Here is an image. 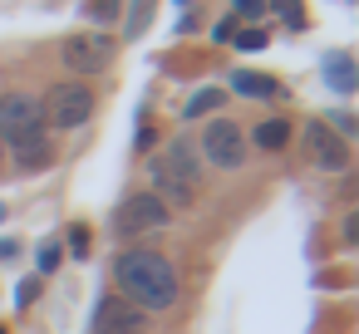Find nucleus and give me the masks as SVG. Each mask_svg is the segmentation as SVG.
<instances>
[{
    "mask_svg": "<svg viewBox=\"0 0 359 334\" xmlns=\"http://www.w3.org/2000/svg\"><path fill=\"white\" fill-rule=\"evenodd\" d=\"M217 109H222V89H202V94L187 99L182 118H202V113H217Z\"/></svg>",
    "mask_w": 359,
    "mask_h": 334,
    "instance_id": "4468645a",
    "label": "nucleus"
},
{
    "mask_svg": "<svg viewBox=\"0 0 359 334\" xmlns=\"http://www.w3.org/2000/svg\"><path fill=\"white\" fill-rule=\"evenodd\" d=\"M256 143H261L266 153H276V148H285V143H290V123H285V118H266V123L256 128Z\"/></svg>",
    "mask_w": 359,
    "mask_h": 334,
    "instance_id": "ddd939ff",
    "label": "nucleus"
},
{
    "mask_svg": "<svg viewBox=\"0 0 359 334\" xmlns=\"http://www.w3.org/2000/svg\"><path fill=\"white\" fill-rule=\"evenodd\" d=\"M276 11H280V15H285V20L300 30V20H305V15H300V6H295V0H276Z\"/></svg>",
    "mask_w": 359,
    "mask_h": 334,
    "instance_id": "a211bd4d",
    "label": "nucleus"
},
{
    "mask_svg": "<svg viewBox=\"0 0 359 334\" xmlns=\"http://www.w3.org/2000/svg\"><path fill=\"white\" fill-rule=\"evenodd\" d=\"M0 221H6V207H0Z\"/></svg>",
    "mask_w": 359,
    "mask_h": 334,
    "instance_id": "5701e85b",
    "label": "nucleus"
},
{
    "mask_svg": "<svg viewBox=\"0 0 359 334\" xmlns=\"http://www.w3.org/2000/svg\"><path fill=\"white\" fill-rule=\"evenodd\" d=\"M0 153H6V148H0Z\"/></svg>",
    "mask_w": 359,
    "mask_h": 334,
    "instance_id": "393cba45",
    "label": "nucleus"
},
{
    "mask_svg": "<svg viewBox=\"0 0 359 334\" xmlns=\"http://www.w3.org/2000/svg\"><path fill=\"white\" fill-rule=\"evenodd\" d=\"M11 153H15V162L25 167V172H40V167H50V138H45V128L40 133H25V138H15L11 143Z\"/></svg>",
    "mask_w": 359,
    "mask_h": 334,
    "instance_id": "9d476101",
    "label": "nucleus"
},
{
    "mask_svg": "<svg viewBox=\"0 0 359 334\" xmlns=\"http://www.w3.org/2000/svg\"><path fill=\"white\" fill-rule=\"evenodd\" d=\"M266 11V0H236V15H246V20H256Z\"/></svg>",
    "mask_w": 359,
    "mask_h": 334,
    "instance_id": "aec40b11",
    "label": "nucleus"
},
{
    "mask_svg": "<svg viewBox=\"0 0 359 334\" xmlns=\"http://www.w3.org/2000/svg\"><path fill=\"white\" fill-rule=\"evenodd\" d=\"M202 158H207L212 167H241V162H246V138H241V128H236L231 118L207 123V133H202Z\"/></svg>",
    "mask_w": 359,
    "mask_h": 334,
    "instance_id": "39448f33",
    "label": "nucleus"
},
{
    "mask_svg": "<svg viewBox=\"0 0 359 334\" xmlns=\"http://www.w3.org/2000/svg\"><path fill=\"white\" fill-rule=\"evenodd\" d=\"M40 128H45L40 99H30V94H0V143H15L25 133H40Z\"/></svg>",
    "mask_w": 359,
    "mask_h": 334,
    "instance_id": "20e7f679",
    "label": "nucleus"
},
{
    "mask_svg": "<svg viewBox=\"0 0 359 334\" xmlns=\"http://www.w3.org/2000/svg\"><path fill=\"white\" fill-rule=\"evenodd\" d=\"M65 64L74 74H104L114 64V40L109 35H69L65 40Z\"/></svg>",
    "mask_w": 359,
    "mask_h": 334,
    "instance_id": "6e6552de",
    "label": "nucleus"
},
{
    "mask_svg": "<svg viewBox=\"0 0 359 334\" xmlns=\"http://www.w3.org/2000/svg\"><path fill=\"white\" fill-rule=\"evenodd\" d=\"M55 128H79V123H89V113H94V94L84 89V84H55L50 94H45V109H40Z\"/></svg>",
    "mask_w": 359,
    "mask_h": 334,
    "instance_id": "7ed1b4c3",
    "label": "nucleus"
},
{
    "mask_svg": "<svg viewBox=\"0 0 359 334\" xmlns=\"http://www.w3.org/2000/svg\"><path fill=\"white\" fill-rule=\"evenodd\" d=\"M118 236H143V231H158V226H168V202L163 197H153V192H138V197H128L123 207H118Z\"/></svg>",
    "mask_w": 359,
    "mask_h": 334,
    "instance_id": "0eeeda50",
    "label": "nucleus"
},
{
    "mask_svg": "<svg viewBox=\"0 0 359 334\" xmlns=\"http://www.w3.org/2000/svg\"><path fill=\"white\" fill-rule=\"evenodd\" d=\"M40 295V280H20V305H30Z\"/></svg>",
    "mask_w": 359,
    "mask_h": 334,
    "instance_id": "4be33fe9",
    "label": "nucleus"
},
{
    "mask_svg": "<svg viewBox=\"0 0 359 334\" xmlns=\"http://www.w3.org/2000/svg\"><path fill=\"white\" fill-rule=\"evenodd\" d=\"M60 260H65V251H60V241H50V246L40 251V270H45V275H55V270H60Z\"/></svg>",
    "mask_w": 359,
    "mask_h": 334,
    "instance_id": "dca6fc26",
    "label": "nucleus"
},
{
    "mask_svg": "<svg viewBox=\"0 0 359 334\" xmlns=\"http://www.w3.org/2000/svg\"><path fill=\"white\" fill-rule=\"evenodd\" d=\"M69 251H74V256H84V251H89V231H84V226H74V231H69Z\"/></svg>",
    "mask_w": 359,
    "mask_h": 334,
    "instance_id": "6ab92c4d",
    "label": "nucleus"
},
{
    "mask_svg": "<svg viewBox=\"0 0 359 334\" xmlns=\"http://www.w3.org/2000/svg\"><path fill=\"white\" fill-rule=\"evenodd\" d=\"M148 15H153V0H133V6H128V25H123V35L138 40V35L148 30Z\"/></svg>",
    "mask_w": 359,
    "mask_h": 334,
    "instance_id": "2eb2a0df",
    "label": "nucleus"
},
{
    "mask_svg": "<svg viewBox=\"0 0 359 334\" xmlns=\"http://www.w3.org/2000/svg\"><path fill=\"white\" fill-rule=\"evenodd\" d=\"M325 79H330L339 94H349V89H354V60H349V55H330V60H325Z\"/></svg>",
    "mask_w": 359,
    "mask_h": 334,
    "instance_id": "f8f14e48",
    "label": "nucleus"
},
{
    "mask_svg": "<svg viewBox=\"0 0 359 334\" xmlns=\"http://www.w3.org/2000/svg\"><path fill=\"white\" fill-rule=\"evenodd\" d=\"M118 11H123L118 0H94V6H89V15H94V20H114Z\"/></svg>",
    "mask_w": 359,
    "mask_h": 334,
    "instance_id": "f3484780",
    "label": "nucleus"
},
{
    "mask_svg": "<svg viewBox=\"0 0 359 334\" xmlns=\"http://www.w3.org/2000/svg\"><path fill=\"white\" fill-rule=\"evenodd\" d=\"M153 182H158L163 202H172V207H192L197 182H202V158H197V148H192L187 138L168 143V148L153 158Z\"/></svg>",
    "mask_w": 359,
    "mask_h": 334,
    "instance_id": "f03ea898",
    "label": "nucleus"
},
{
    "mask_svg": "<svg viewBox=\"0 0 359 334\" xmlns=\"http://www.w3.org/2000/svg\"><path fill=\"white\" fill-rule=\"evenodd\" d=\"M0 334H6V329H0Z\"/></svg>",
    "mask_w": 359,
    "mask_h": 334,
    "instance_id": "b1692460",
    "label": "nucleus"
},
{
    "mask_svg": "<svg viewBox=\"0 0 359 334\" xmlns=\"http://www.w3.org/2000/svg\"><path fill=\"white\" fill-rule=\"evenodd\" d=\"M236 45H241V50H261V45H266V35H261V30H241V40H236Z\"/></svg>",
    "mask_w": 359,
    "mask_h": 334,
    "instance_id": "412c9836",
    "label": "nucleus"
},
{
    "mask_svg": "<svg viewBox=\"0 0 359 334\" xmlns=\"http://www.w3.org/2000/svg\"><path fill=\"white\" fill-rule=\"evenodd\" d=\"M94 334H148V314L133 300H99Z\"/></svg>",
    "mask_w": 359,
    "mask_h": 334,
    "instance_id": "1a4fd4ad",
    "label": "nucleus"
},
{
    "mask_svg": "<svg viewBox=\"0 0 359 334\" xmlns=\"http://www.w3.org/2000/svg\"><path fill=\"white\" fill-rule=\"evenodd\" d=\"M305 158L320 167V172H344L349 167V143L330 128V123H305Z\"/></svg>",
    "mask_w": 359,
    "mask_h": 334,
    "instance_id": "423d86ee",
    "label": "nucleus"
},
{
    "mask_svg": "<svg viewBox=\"0 0 359 334\" xmlns=\"http://www.w3.org/2000/svg\"><path fill=\"white\" fill-rule=\"evenodd\" d=\"M114 275L138 309H172L177 305V270L163 251H123Z\"/></svg>",
    "mask_w": 359,
    "mask_h": 334,
    "instance_id": "f257e3e1",
    "label": "nucleus"
},
{
    "mask_svg": "<svg viewBox=\"0 0 359 334\" xmlns=\"http://www.w3.org/2000/svg\"><path fill=\"white\" fill-rule=\"evenodd\" d=\"M231 89H236V94H246V99H276V94H280V84H276V79L251 74V69H236V74H231Z\"/></svg>",
    "mask_w": 359,
    "mask_h": 334,
    "instance_id": "9b49d317",
    "label": "nucleus"
}]
</instances>
